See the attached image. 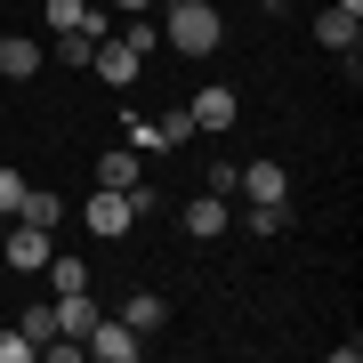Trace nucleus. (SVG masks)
<instances>
[{
    "label": "nucleus",
    "mask_w": 363,
    "mask_h": 363,
    "mask_svg": "<svg viewBox=\"0 0 363 363\" xmlns=\"http://www.w3.org/2000/svg\"><path fill=\"white\" fill-rule=\"evenodd\" d=\"M162 40H169L178 57H210V49H226V16H218V0H169Z\"/></svg>",
    "instance_id": "obj_1"
},
{
    "label": "nucleus",
    "mask_w": 363,
    "mask_h": 363,
    "mask_svg": "<svg viewBox=\"0 0 363 363\" xmlns=\"http://www.w3.org/2000/svg\"><path fill=\"white\" fill-rule=\"evenodd\" d=\"M138 178H145L138 145H105V154H97V186H138Z\"/></svg>",
    "instance_id": "obj_12"
},
{
    "label": "nucleus",
    "mask_w": 363,
    "mask_h": 363,
    "mask_svg": "<svg viewBox=\"0 0 363 363\" xmlns=\"http://www.w3.org/2000/svg\"><path fill=\"white\" fill-rule=\"evenodd\" d=\"M363 40V16H347V9H331V16H315V49H331V57H347Z\"/></svg>",
    "instance_id": "obj_10"
},
{
    "label": "nucleus",
    "mask_w": 363,
    "mask_h": 363,
    "mask_svg": "<svg viewBox=\"0 0 363 363\" xmlns=\"http://www.w3.org/2000/svg\"><path fill=\"white\" fill-rule=\"evenodd\" d=\"M121 323H130V331H145V339H154V331L169 323V298H162V291H130V298H121Z\"/></svg>",
    "instance_id": "obj_11"
},
{
    "label": "nucleus",
    "mask_w": 363,
    "mask_h": 363,
    "mask_svg": "<svg viewBox=\"0 0 363 363\" xmlns=\"http://www.w3.org/2000/svg\"><path fill=\"white\" fill-rule=\"evenodd\" d=\"M154 138H162V145H194L202 130H194V113H186V105H169V113L154 121Z\"/></svg>",
    "instance_id": "obj_15"
},
{
    "label": "nucleus",
    "mask_w": 363,
    "mask_h": 363,
    "mask_svg": "<svg viewBox=\"0 0 363 363\" xmlns=\"http://www.w3.org/2000/svg\"><path fill=\"white\" fill-rule=\"evenodd\" d=\"M0 259H9L16 274H40L57 259V242H49V226H25V218H9V234H0Z\"/></svg>",
    "instance_id": "obj_4"
},
{
    "label": "nucleus",
    "mask_w": 363,
    "mask_h": 363,
    "mask_svg": "<svg viewBox=\"0 0 363 363\" xmlns=\"http://www.w3.org/2000/svg\"><path fill=\"white\" fill-rule=\"evenodd\" d=\"M186 113H194V130H202V138H226L234 121H242V97H234L226 81H210V89H194V105H186Z\"/></svg>",
    "instance_id": "obj_5"
},
{
    "label": "nucleus",
    "mask_w": 363,
    "mask_h": 363,
    "mask_svg": "<svg viewBox=\"0 0 363 363\" xmlns=\"http://www.w3.org/2000/svg\"><path fill=\"white\" fill-rule=\"evenodd\" d=\"M40 274L57 283V298H65V291H89V267H81V259H49Z\"/></svg>",
    "instance_id": "obj_16"
},
{
    "label": "nucleus",
    "mask_w": 363,
    "mask_h": 363,
    "mask_svg": "<svg viewBox=\"0 0 363 363\" xmlns=\"http://www.w3.org/2000/svg\"><path fill=\"white\" fill-rule=\"evenodd\" d=\"M9 218H25V226H49V234H57V218H65V202H57L49 186H25V202H16Z\"/></svg>",
    "instance_id": "obj_13"
},
{
    "label": "nucleus",
    "mask_w": 363,
    "mask_h": 363,
    "mask_svg": "<svg viewBox=\"0 0 363 363\" xmlns=\"http://www.w3.org/2000/svg\"><path fill=\"white\" fill-rule=\"evenodd\" d=\"M121 40H130L138 57H154V40H162V25H154V16H130V25H121Z\"/></svg>",
    "instance_id": "obj_17"
},
{
    "label": "nucleus",
    "mask_w": 363,
    "mask_h": 363,
    "mask_svg": "<svg viewBox=\"0 0 363 363\" xmlns=\"http://www.w3.org/2000/svg\"><path fill=\"white\" fill-rule=\"evenodd\" d=\"M33 355H40V347H33L25 331H0V363H33Z\"/></svg>",
    "instance_id": "obj_22"
},
{
    "label": "nucleus",
    "mask_w": 363,
    "mask_h": 363,
    "mask_svg": "<svg viewBox=\"0 0 363 363\" xmlns=\"http://www.w3.org/2000/svg\"><path fill=\"white\" fill-rule=\"evenodd\" d=\"M162 9H169V0H162Z\"/></svg>",
    "instance_id": "obj_27"
},
{
    "label": "nucleus",
    "mask_w": 363,
    "mask_h": 363,
    "mask_svg": "<svg viewBox=\"0 0 363 363\" xmlns=\"http://www.w3.org/2000/svg\"><path fill=\"white\" fill-rule=\"evenodd\" d=\"M0 73H9V81H33L40 73V40H0Z\"/></svg>",
    "instance_id": "obj_14"
},
{
    "label": "nucleus",
    "mask_w": 363,
    "mask_h": 363,
    "mask_svg": "<svg viewBox=\"0 0 363 363\" xmlns=\"http://www.w3.org/2000/svg\"><path fill=\"white\" fill-rule=\"evenodd\" d=\"M89 49H97V40L89 33H57V57H65V65L81 73V65H89Z\"/></svg>",
    "instance_id": "obj_20"
},
{
    "label": "nucleus",
    "mask_w": 363,
    "mask_h": 363,
    "mask_svg": "<svg viewBox=\"0 0 363 363\" xmlns=\"http://www.w3.org/2000/svg\"><path fill=\"white\" fill-rule=\"evenodd\" d=\"M40 25H49V33H89V40H105V16L89 9V0H49Z\"/></svg>",
    "instance_id": "obj_9"
},
{
    "label": "nucleus",
    "mask_w": 363,
    "mask_h": 363,
    "mask_svg": "<svg viewBox=\"0 0 363 363\" xmlns=\"http://www.w3.org/2000/svg\"><path fill=\"white\" fill-rule=\"evenodd\" d=\"M81 218H89V234H97V242H121V234L138 226V194H130V186H97Z\"/></svg>",
    "instance_id": "obj_2"
},
{
    "label": "nucleus",
    "mask_w": 363,
    "mask_h": 363,
    "mask_svg": "<svg viewBox=\"0 0 363 363\" xmlns=\"http://www.w3.org/2000/svg\"><path fill=\"white\" fill-rule=\"evenodd\" d=\"M234 178H242V162H226V154L210 162V194H226V202H234Z\"/></svg>",
    "instance_id": "obj_21"
},
{
    "label": "nucleus",
    "mask_w": 363,
    "mask_h": 363,
    "mask_svg": "<svg viewBox=\"0 0 363 363\" xmlns=\"http://www.w3.org/2000/svg\"><path fill=\"white\" fill-rule=\"evenodd\" d=\"M16 331H25L33 347H40V339H57V307H25V323H16Z\"/></svg>",
    "instance_id": "obj_19"
},
{
    "label": "nucleus",
    "mask_w": 363,
    "mask_h": 363,
    "mask_svg": "<svg viewBox=\"0 0 363 363\" xmlns=\"http://www.w3.org/2000/svg\"><path fill=\"white\" fill-rule=\"evenodd\" d=\"M0 234H9V218H0Z\"/></svg>",
    "instance_id": "obj_26"
},
{
    "label": "nucleus",
    "mask_w": 363,
    "mask_h": 363,
    "mask_svg": "<svg viewBox=\"0 0 363 363\" xmlns=\"http://www.w3.org/2000/svg\"><path fill=\"white\" fill-rule=\"evenodd\" d=\"M113 9H121V16H145V9H162V0H113Z\"/></svg>",
    "instance_id": "obj_24"
},
{
    "label": "nucleus",
    "mask_w": 363,
    "mask_h": 363,
    "mask_svg": "<svg viewBox=\"0 0 363 363\" xmlns=\"http://www.w3.org/2000/svg\"><path fill=\"white\" fill-rule=\"evenodd\" d=\"M16 202H25V169H0V218H9Z\"/></svg>",
    "instance_id": "obj_23"
},
{
    "label": "nucleus",
    "mask_w": 363,
    "mask_h": 363,
    "mask_svg": "<svg viewBox=\"0 0 363 363\" xmlns=\"http://www.w3.org/2000/svg\"><path fill=\"white\" fill-rule=\"evenodd\" d=\"M81 73H97L105 89H130V81L145 73V57L130 49V40H97V49H89V65H81Z\"/></svg>",
    "instance_id": "obj_6"
},
{
    "label": "nucleus",
    "mask_w": 363,
    "mask_h": 363,
    "mask_svg": "<svg viewBox=\"0 0 363 363\" xmlns=\"http://www.w3.org/2000/svg\"><path fill=\"white\" fill-rule=\"evenodd\" d=\"M178 226L194 234V242H218V234L234 226V210H226V194H210V186H202V194H194V202L178 210Z\"/></svg>",
    "instance_id": "obj_7"
},
{
    "label": "nucleus",
    "mask_w": 363,
    "mask_h": 363,
    "mask_svg": "<svg viewBox=\"0 0 363 363\" xmlns=\"http://www.w3.org/2000/svg\"><path fill=\"white\" fill-rule=\"evenodd\" d=\"M250 226H259V234H283L291 226V202H250Z\"/></svg>",
    "instance_id": "obj_18"
},
{
    "label": "nucleus",
    "mask_w": 363,
    "mask_h": 363,
    "mask_svg": "<svg viewBox=\"0 0 363 363\" xmlns=\"http://www.w3.org/2000/svg\"><path fill=\"white\" fill-rule=\"evenodd\" d=\"M234 194H242V202H291V178H283V162H242Z\"/></svg>",
    "instance_id": "obj_8"
},
{
    "label": "nucleus",
    "mask_w": 363,
    "mask_h": 363,
    "mask_svg": "<svg viewBox=\"0 0 363 363\" xmlns=\"http://www.w3.org/2000/svg\"><path fill=\"white\" fill-rule=\"evenodd\" d=\"M81 355H97V363H138V355H145V331H130L121 315H97L89 339H81Z\"/></svg>",
    "instance_id": "obj_3"
},
{
    "label": "nucleus",
    "mask_w": 363,
    "mask_h": 363,
    "mask_svg": "<svg viewBox=\"0 0 363 363\" xmlns=\"http://www.w3.org/2000/svg\"><path fill=\"white\" fill-rule=\"evenodd\" d=\"M331 9H347V16H363V0H331Z\"/></svg>",
    "instance_id": "obj_25"
}]
</instances>
